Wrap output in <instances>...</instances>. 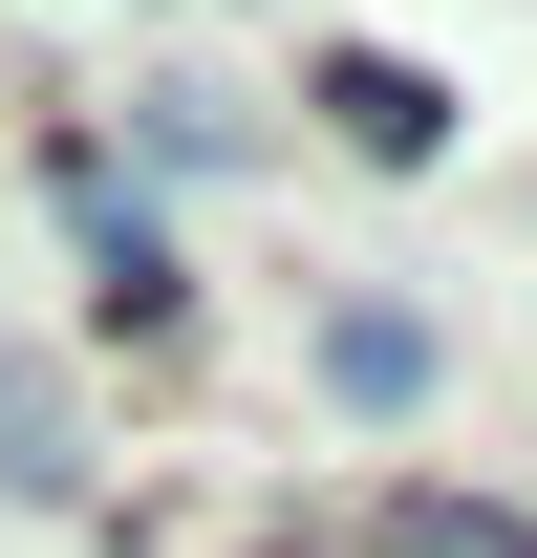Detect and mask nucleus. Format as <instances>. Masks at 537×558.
Wrapping results in <instances>:
<instances>
[{
	"mask_svg": "<svg viewBox=\"0 0 537 558\" xmlns=\"http://www.w3.org/2000/svg\"><path fill=\"white\" fill-rule=\"evenodd\" d=\"M86 258H108V323H172V236H151L108 172H86Z\"/></svg>",
	"mask_w": 537,
	"mask_h": 558,
	"instance_id": "nucleus-4",
	"label": "nucleus"
},
{
	"mask_svg": "<svg viewBox=\"0 0 537 558\" xmlns=\"http://www.w3.org/2000/svg\"><path fill=\"white\" fill-rule=\"evenodd\" d=\"M65 473H86V409H65L22 344H0V494H65Z\"/></svg>",
	"mask_w": 537,
	"mask_h": 558,
	"instance_id": "nucleus-3",
	"label": "nucleus"
},
{
	"mask_svg": "<svg viewBox=\"0 0 537 558\" xmlns=\"http://www.w3.org/2000/svg\"><path fill=\"white\" fill-rule=\"evenodd\" d=\"M323 387H344V409H430V323H408V301H344V323H323Z\"/></svg>",
	"mask_w": 537,
	"mask_h": 558,
	"instance_id": "nucleus-2",
	"label": "nucleus"
},
{
	"mask_svg": "<svg viewBox=\"0 0 537 558\" xmlns=\"http://www.w3.org/2000/svg\"><path fill=\"white\" fill-rule=\"evenodd\" d=\"M323 130L408 172V150H452V86H430V65H387V44H344V65H323Z\"/></svg>",
	"mask_w": 537,
	"mask_h": 558,
	"instance_id": "nucleus-1",
	"label": "nucleus"
},
{
	"mask_svg": "<svg viewBox=\"0 0 537 558\" xmlns=\"http://www.w3.org/2000/svg\"><path fill=\"white\" fill-rule=\"evenodd\" d=\"M387 558H537V515H494V494H387Z\"/></svg>",
	"mask_w": 537,
	"mask_h": 558,
	"instance_id": "nucleus-5",
	"label": "nucleus"
}]
</instances>
